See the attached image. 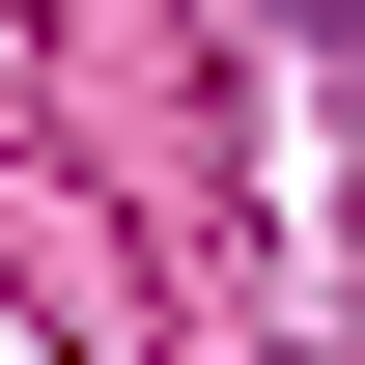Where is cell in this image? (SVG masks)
Listing matches in <instances>:
<instances>
[{"mask_svg":"<svg viewBox=\"0 0 365 365\" xmlns=\"http://www.w3.org/2000/svg\"><path fill=\"white\" fill-rule=\"evenodd\" d=\"M309 56H365V0H309Z\"/></svg>","mask_w":365,"mask_h":365,"instance_id":"1","label":"cell"}]
</instances>
